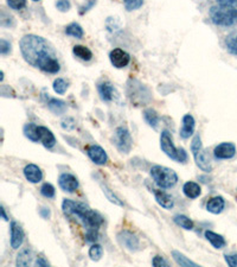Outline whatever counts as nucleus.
<instances>
[{"label":"nucleus","instance_id":"obj_33","mask_svg":"<svg viewBox=\"0 0 237 267\" xmlns=\"http://www.w3.org/2000/svg\"><path fill=\"white\" fill-rule=\"evenodd\" d=\"M52 87H54L55 93H57V94H60V95H63L66 90H68L69 84L64 79H56L54 81V85H52Z\"/></svg>","mask_w":237,"mask_h":267},{"label":"nucleus","instance_id":"obj_30","mask_svg":"<svg viewBox=\"0 0 237 267\" xmlns=\"http://www.w3.org/2000/svg\"><path fill=\"white\" fill-rule=\"evenodd\" d=\"M226 50L233 55H237V32L229 34L225 38Z\"/></svg>","mask_w":237,"mask_h":267},{"label":"nucleus","instance_id":"obj_20","mask_svg":"<svg viewBox=\"0 0 237 267\" xmlns=\"http://www.w3.org/2000/svg\"><path fill=\"white\" fill-rule=\"evenodd\" d=\"M47 108L55 114H64L66 109H68V106H66L64 101L60 100V99L49 98V96H47Z\"/></svg>","mask_w":237,"mask_h":267},{"label":"nucleus","instance_id":"obj_26","mask_svg":"<svg viewBox=\"0 0 237 267\" xmlns=\"http://www.w3.org/2000/svg\"><path fill=\"white\" fill-rule=\"evenodd\" d=\"M172 256H173V259H174L175 263H177L179 266H183V267H198L199 266L198 264L193 263L192 260H190L189 258H186L183 253L178 252V250H172Z\"/></svg>","mask_w":237,"mask_h":267},{"label":"nucleus","instance_id":"obj_10","mask_svg":"<svg viewBox=\"0 0 237 267\" xmlns=\"http://www.w3.org/2000/svg\"><path fill=\"white\" fill-rule=\"evenodd\" d=\"M109 60H111V63L115 68L122 69L129 64L130 55L127 51H125L124 49L116 48V49H113L109 53Z\"/></svg>","mask_w":237,"mask_h":267},{"label":"nucleus","instance_id":"obj_4","mask_svg":"<svg viewBox=\"0 0 237 267\" xmlns=\"http://www.w3.org/2000/svg\"><path fill=\"white\" fill-rule=\"evenodd\" d=\"M151 176L160 189H170L178 182V175L172 169L161 165H156L151 169Z\"/></svg>","mask_w":237,"mask_h":267},{"label":"nucleus","instance_id":"obj_9","mask_svg":"<svg viewBox=\"0 0 237 267\" xmlns=\"http://www.w3.org/2000/svg\"><path fill=\"white\" fill-rule=\"evenodd\" d=\"M118 240L120 245L130 252H137L140 250V241L137 235L130 233L128 231H122L118 234Z\"/></svg>","mask_w":237,"mask_h":267},{"label":"nucleus","instance_id":"obj_13","mask_svg":"<svg viewBox=\"0 0 237 267\" xmlns=\"http://www.w3.org/2000/svg\"><path fill=\"white\" fill-rule=\"evenodd\" d=\"M58 184L61 189L66 192H74L79 188V181L75 176L70 173H62L58 178Z\"/></svg>","mask_w":237,"mask_h":267},{"label":"nucleus","instance_id":"obj_48","mask_svg":"<svg viewBox=\"0 0 237 267\" xmlns=\"http://www.w3.org/2000/svg\"><path fill=\"white\" fill-rule=\"evenodd\" d=\"M32 1H39V0H32Z\"/></svg>","mask_w":237,"mask_h":267},{"label":"nucleus","instance_id":"obj_11","mask_svg":"<svg viewBox=\"0 0 237 267\" xmlns=\"http://www.w3.org/2000/svg\"><path fill=\"white\" fill-rule=\"evenodd\" d=\"M236 154V146L233 143H222L217 145L214 150L216 159H231Z\"/></svg>","mask_w":237,"mask_h":267},{"label":"nucleus","instance_id":"obj_5","mask_svg":"<svg viewBox=\"0 0 237 267\" xmlns=\"http://www.w3.org/2000/svg\"><path fill=\"white\" fill-rule=\"evenodd\" d=\"M160 148L165 154L178 163H185L188 160V153L184 149H177L173 144L172 135L169 131H162L160 135Z\"/></svg>","mask_w":237,"mask_h":267},{"label":"nucleus","instance_id":"obj_22","mask_svg":"<svg viewBox=\"0 0 237 267\" xmlns=\"http://www.w3.org/2000/svg\"><path fill=\"white\" fill-rule=\"evenodd\" d=\"M184 195H185L188 199L194 200L197 197H199V195L202 194V189L199 186V184L194 183V182H186L183 186Z\"/></svg>","mask_w":237,"mask_h":267},{"label":"nucleus","instance_id":"obj_46","mask_svg":"<svg viewBox=\"0 0 237 267\" xmlns=\"http://www.w3.org/2000/svg\"><path fill=\"white\" fill-rule=\"evenodd\" d=\"M36 265L37 266H42V267H47L50 266L49 263L43 258V256H38V259L36 260Z\"/></svg>","mask_w":237,"mask_h":267},{"label":"nucleus","instance_id":"obj_1","mask_svg":"<svg viewBox=\"0 0 237 267\" xmlns=\"http://www.w3.org/2000/svg\"><path fill=\"white\" fill-rule=\"evenodd\" d=\"M24 60L44 73L57 74L61 70L57 55L47 39L37 34H25L19 42Z\"/></svg>","mask_w":237,"mask_h":267},{"label":"nucleus","instance_id":"obj_47","mask_svg":"<svg viewBox=\"0 0 237 267\" xmlns=\"http://www.w3.org/2000/svg\"><path fill=\"white\" fill-rule=\"evenodd\" d=\"M0 210H1V216H2V218H4V220H5V221H9V217H7L6 213H5V209H4V207H1V208H0Z\"/></svg>","mask_w":237,"mask_h":267},{"label":"nucleus","instance_id":"obj_37","mask_svg":"<svg viewBox=\"0 0 237 267\" xmlns=\"http://www.w3.org/2000/svg\"><path fill=\"white\" fill-rule=\"evenodd\" d=\"M61 126H62L66 131L75 130V127H76L75 119H73V117H66L62 120V121H61Z\"/></svg>","mask_w":237,"mask_h":267},{"label":"nucleus","instance_id":"obj_2","mask_svg":"<svg viewBox=\"0 0 237 267\" xmlns=\"http://www.w3.org/2000/svg\"><path fill=\"white\" fill-rule=\"evenodd\" d=\"M63 213L69 217L76 218L87 229V232H98L103 224V217L95 210L90 209L88 205L81 202L64 200L62 203Z\"/></svg>","mask_w":237,"mask_h":267},{"label":"nucleus","instance_id":"obj_36","mask_svg":"<svg viewBox=\"0 0 237 267\" xmlns=\"http://www.w3.org/2000/svg\"><path fill=\"white\" fill-rule=\"evenodd\" d=\"M41 194L43 195L44 197H47V199H52L56 194L54 185H51L50 183H44L41 188Z\"/></svg>","mask_w":237,"mask_h":267},{"label":"nucleus","instance_id":"obj_8","mask_svg":"<svg viewBox=\"0 0 237 267\" xmlns=\"http://www.w3.org/2000/svg\"><path fill=\"white\" fill-rule=\"evenodd\" d=\"M113 144L121 153H129L133 146V139L130 137L129 131L124 126L116 128L113 135Z\"/></svg>","mask_w":237,"mask_h":267},{"label":"nucleus","instance_id":"obj_31","mask_svg":"<svg viewBox=\"0 0 237 267\" xmlns=\"http://www.w3.org/2000/svg\"><path fill=\"white\" fill-rule=\"evenodd\" d=\"M174 222L178 224L182 228L186 229V231H191L193 229V222L191 218H189L188 216L185 215H177L174 216Z\"/></svg>","mask_w":237,"mask_h":267},{"label":"nucleus","instance_id":"obj_29","mask_svg":"<svg viewBox=\"0 0 237 267\" xmlns=\"http://www.w3.org/2000/svg\"><path fill=\"white\" fill-rule=\"evenodd\" d=\"M65 33L68 34V36H71L77 39H81L82 37L84 36L83 29H82V26L77 23L69 24V25L65 28Z\"/></svg>","mask_w":237,"mask_h":267},{"label":"nucleus","instance_id":"obj_18","mask_svg":"<svg viewBox=\"0 0 237 267\" xmlns=\"http://www.w3.org/2000/svg\"><path fill=\"white\" fill-rule=\"evenodd\" d=\"M152 190H153V194L159 205H161L165 209H172L173 205H174V201L167 192L160 190V189H152Z\"/></svg>","mask_w":237,"mask_h":267},{"label":"nucleus","instance_id":"obj_24","mask_svg":"<svg viewBox=\"0 0 237 267\" xmlns=\"http://www.w3.org/2000/svg\"><path fill=\"white\" fill-rule=\"evenodd\" d=\"M23 132H24V135H25L28 139H30L31 141H34V143L39 141L38 126H37L36 124H33V122H29V124H26L23 128Z\"/></svg>","mask_w":237,"mask_h":267},{"label":"nucleus","instance_id":"obj_39","mask_svg":"<svg viewBox=\"0 0 237 267\" xmlns=\"http://www.w3.org/2000/svg\"><path fill=\"white\" fill-rule=\"evenodd\" d=\"M56 7H57V10H60L61 12H66V11L70 10L71 4L69 0H57Z\"/></svg>","mask_w":237,"mask_h":267},{"label":"nucleus","instance_id":"obj_32","mask_svg":"<svg viewBox=\"0 0 237 267\" xmlns=\"http://www.w3.org/2000/svg\"><path fill=\"white\" fill-rule=\"evenodd\" d=\"M101 188H102L103 194L106 195V197H107V199L111 203H114V204H116V205H120V207H122V205H124V204H122V202L119 200V197L115 196V194H114V192L111 191V189H109L108 186L106 185V184L101 183Z\"/></svg>","mask_w":237,"mask_h":267},{"label":"nucleus","instance_id":"obj_15","mask_svg":"<svg viewBox=\"0 0 237 267\" xmlns=\"http://www.w3.org/2000/svg\"><path fill=\"white\" fill-rule=\"evenodd\" d=\"M194 127H196V121L191 114H185L182 120V128H180V137L183 139H189L194 133Z\"/></svg>","mask_w":237,"mask_h":267},{"label":"nucleus","instance_id":"obj_21","mask_svg":"<svg viewBox=\"0 0 237 267\" xmlns=\"http://www.w3.org/2000/svg\"><path fill=\"white\" fill-rule=\"evenodd\" d=\"M225 207V201L223 200V197L216 196L210 199L206 203V210L211 214H220L223 212Z\"/></svg>","mask_w":237,"mask_h":267},{"label":"nucleus","instance_id":"obj_6","mask_svg":"<svg viewBox=\"0 0 237 267\" xmlns=\"http://www.w3.org/2000/svg\"><path fill=\"white\" fill-rule=\"evenodd\" d=\"M191 152H192V156L194 158V162H196L197 167H198L202 171L210 172L212 169L211 159H210V156L206 152V150L203 149V145H202V139L199 134H196L192 139V143H191Z\"/></svg>","mask_w":237,"mask_h":267},{"label":"nucleus","instance_id":"obj_7","mask_svg":"<svg viewBox=\"0 0 237 267\" xmlns=\"http://www.w3.org/2000/svg\"><path fill=\"white\" fill-rule=\"evenodd\" d=\"M128 87H127V92H128V98L130 99L133 103L137 106L145 105L151 100V94L148 92L147 88L143 84H141L137 80H130L128 82Z\"/></svg>","mask_w":237,"mask_h":267},{"label":"nucleus","instance_id":"obj_43","mask_svg":"<svg viewBox=\"0 0 237 267\" xmlns=\"http://www.w3.org/2000/svg\"><path fill=\"white\" fill-rule=\"evenodd\" d=\"M218 5L229 7H237V0H216Z\"/></svg>","mask_w":237,"mask_h":267},{"label":"nucleus","instance_id":"obj_16","mask_svg":"<svg viewBox=\"0 0 237 267\" xmlns=\"http://www.w3.org/2000/svg\"><path fill=\"white\" fill-rule=\"evenodd\" d=\"M24 176L30 183H39L42 180H43V172L39 169L37 165L34 164H29L24 167Z\"/></svg>","mask_w":237,"mask_h":267},{"label":"nucleus","instance_id":"obj_42","mask_svg":"<svg viewBox=\"0 0 237 267\" xmlns=\"http://www.w3.org/2000/svg\"><path fill=\"white\" fill-rule=\"evenodd\" d=\"M224 259H225V263L228 264V266L237 267V254L225 255Z\"/></svg>","mask_w":237,"mask_h":267},{"label":"nucleus","instance_id":"obj_35","mask_svg":"<svg viewBox=\"0 0 237 267\" xmlns=\"http://www.w3.org/2000/svg\"><path fill=\"white\" fill-rule=\"evenodd\" d=\"M127 11H135L143 5V0H122Z\"/></svg>","mask_w":237,"mask_h":267},{"label":"nucleus","instance_id":"obj_23","mask_svg":"<svg viewBox=\"0 0 237 267\" xmlns=\"http://www.w3.org/2000/svg\"><path fill=\"white\" fill-rule=\"evenodd\" d=\"M205 237H206L207 241L214 246L215 248H217V250H221V248H223L226 245L224 237H223L222 235L215 233V232L206 231L205 232Z\"/></svg>","mask_w":237,"mask_h":267},{"label":"nucleus","instance_id":"obj_17","mask_svg":"<svg viewBox=\"0 0 237 267\" xmlns=\"http://www.w3.org/2000/svg\"><path fill=\"white\" fill-rule=\"evenodd\" d=\"M38 134H39V141L43 144L44 148L52 149L56 145V138L54 133H52L49 128L44 126H38Z\"/></svg>","mask_w":237,"mask_h":267},{"label":"nucleus","instance_id":"obj_41","mask_svg":"<svg viewBox=\"0 0 237 267\" xmlns=\"http://www.w3.org/2000/svg\"><path fill=\"white\" fill-rule=\"evenodd\" d=\"M10 51H11V44H10V42L1 39L0 41V53L1 55H7Z\"/></svg>","mask_w":237,"mask_h":267},{"label":"nucleus","instance_id":"obj_45","mask_svg":"<svg viewBox=\"0 0 237 267\" xmlns=\"http://www.w3.org/2000/svg\"><path fill=\"white\" fill-rule=\"evenodd\" d=\"M95 2H96V0H90L89 4L84 5L83 7H81V11H79V15H84V13H86L87 11H89V9H92V7L94 6Z\"/></svg>","mask_w":237,"mask_h":267},{"label":"nucleus","instance_id":"obj_3","mask_svg":"<svg viewBox=\"0 0 237 267\" xmlns=\"http://www.w3.org/2000/svg\"><path fill=\"white\" fill-rule=\"evenodd\" d=\"M209 16L215 25L233 26L237 24V10L235 7L216 5L210 9Z\"/></svg>","mask_w":237,"mask_h":267},{"label":"nucleus","instance_id":"obj_14","mask_svg":"<svg viewBox=\"0 0 237 267\" xmlns=\"http://www.w3.org/2000/svg\"><path fill=\"white\" fill-rule=\"evenodd\" d=\"M24 237H25V234H24L22 226H20L18 222H16V221H12L11 222V246L13 250H18V248L23 245Z\"/></svg>","mask_w":237,"mask_h":267},{"label":"nucleus","instance_id":"obj_28","mask_svg":"<svg viewBox=\"0 0 237 267\" xmlns=\"http://www.w3.org/2000/svg\"><path fill=\"white\" fill-rule=\"evenodd\" d=\"M73 52L76 57H79L82 61H86V62L93 58V52L87 47H84V45H75L73 49Z\"/></svg>","mask_w":237,"mask_h":267},{"label":"nucleus","instance_id":"obj_19","mask_svg":"<svg viewBox=\"0 0 237 267\" xmlns=\"http://www.w3.org/2000/svg\"><path fill=\"white\" fill-rule=\"evenodd\" d=\"M97 90H98V94L101 96V99H102L105 102H111V101L114 99L115 89H114L113 84L109 83V82H102V83L98 84Z\"/></svg>","mask_w":237,"mask_h":267},{"label":"nucleus","instance_id":"obj_34","mask_svg":"<svg viewBox=\"0 0 237 267\" xmlns=\"http://www.w3.org/2000/svg\"><path fill=\"white\" fill-rule=\"evenodd\" d=\"M102 254H103V250H102V247H101L100 245L95 244V245H93L92 247H90L89 256H90V259H92V260L98 261L101 258H102Z\"/></svg>","mask_w":237,"mask_h":267},{"label":"nucleus","instance_id":"obj_38","mask_svg":"<svg viewBox=\"0 0 237 267\" xmlns=\"http://www.w3.org/2000/svg\"><path fill=\"white\" fill-rule=\"evenodd\" d=\"M7 5L12 10H22L26 6V0H7Z\"/></svg>","mask_w":237,"mask_h":267},{"label":"nucleus","instance_id":"obj_27","mask_svg":"<svg viewBox=\"0 0 237 267\" xmlns=\"http://www.w3.org/2000/svg\"><path fill=\"white\" fill-rule=\"evenodd\" d=\"M17 266L26 267L30 266L32 264V252L30 250H23L17 256V261H16Z\"/></svg>","mask_w":237,"mask_h":267},{"label":"nucleus","instance_id":"obj_40","mask_svg":"<svg viewBox=\"0 0 237 267\" xmlns=\"http://www.w3.org/2000/svg\"><path fill=\"white\" fill-rule=\"evenodd\" d=\"M152 265L154 267H169V263L160 255H156L152 260Z\"/></svg>","mask_w":237,"mask_h":267},{"label":"nucleus","instance_id":"obj_12","mask_svg":"<svg viewBox=\"0 0 237 267\" xmlns=\"http://www.w3.org/2000/svg\"><path fill=\"white\" fill-rule=\"evenodd\" d=\"M87 154L96 165H105L108 162L106 151L98 145H90L87 148Z\"/></svg>","mask_w":237,"mask_h":267},{"label":"nucleus","instance_id":"obj_25","mask_svg":"<svg viewBox=\"0 0 237 267\" xmlns=\"http://www.w3.org/2000/svg\"><path fill=\"white\" fill-rule=\"evenodd\" d=\"M143 119H145V121L147 122L148 125L152 128H154V130H157L159 126V116L158 113H157L154 109L152 108H147L143 111Z\"/></svg>","mask_w":237,"mask_h":267},{"label":"nucleus","instance_id":"obj_44","mask_svg":"<svg viewBox=\"0 0 237 267\" xmlns=\"http://www.w3.org/2000/svg\"><path fill=\"white\" fill-rule=\"evenodd\" d=\"M39 214H41L42 217L45 218V220H49L50 216H51V212H50L49 208H45V207L39 209Z\"/></svg>","mask_w":237,"mask_h":267}]
</instances>
